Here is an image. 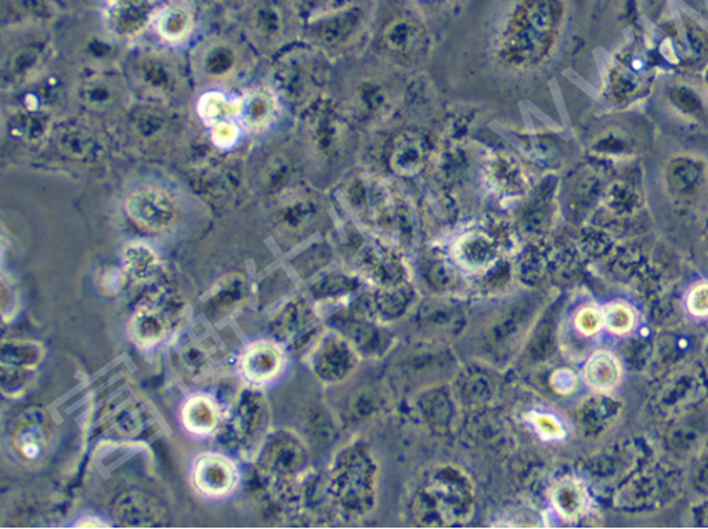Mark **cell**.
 <instances>
[{
  "instance_id": "cell-1",
  "label": "cell",
  "mask_w": 708,
  "mask_h": 529,
  "mask_svg": "<svg viewBox=\"0 0 708 529\" xmlns=\"http://www.w3.org/2000/svg\"><path fill=\"white\" fill-rule=\"evenodd\" d=\"M126 212L137 226L161 233L173 226L177 217L175 201L158 188H140L126 199Z\"/></svg>"
},
{
  "instance_id": "cell-2",
  "label": "cell",
  "mask_w": 708,
  "mask_h": 529,
  "mask_svg": "<svg viewBox=\"0 0 708 529\" xmlns=\"http://www.w3.org/2000/svg\"><path fill=\"white\" fill-rule=\"evenodd\" d=\"M154 0H113L108 6L106 21L114 35L132 38L153 24Z\"/></svg>"
},
{
  "instance_id": "cell-3",
  "label": "cell",
  "mask_w": 708,
  "mask_h": 529,
  "mask_svg": "<svg viewBox=\"0 0 708 529\" xmlns=\"http://www.w3.org/2000/svg\"><path fill=\"white\" fill-rule=\"evenodd\" d=\"M236 470L219 456H205L195 466L194 481L202 494L225 495L236 484Z\"/></svg>"
},
{
  "instance_id": "cell-4",
  "label": "cell",
  "mask_w": 708,
  "mask_h": 529,
  "mask_svg": "<svg viewBox=\"0 0 708 529\" xmlns=\"http://www.w3.org/2000/svg\"><path fill=\"white\" fill-rule=\"evenodd\" d=\"M153 25L165 42L177 45L186 41L193 32V12L183 3H171L155 13Z\"/></svg>"
},
{
  "instance_id": "cell-5",
  "label": "cell",
  "mask_w": 708,
  "mask_h": 529,
  "mask_svg": "<svg viewBox=\"0 0 708 529\" xmlns=\"http://www.w3.org/2000/svg\"><path fill=\"white\" fill-rule=\"evenodd\" d=\"M245 129L260 133L269 128L277 117L276 99L266 90H255L241 100L240 115Z\"/></svg>"
},
{
  "instance_id": "cell-6",
  "label": "cell",
  "mask_w": 708,
  "mask_h": 529,
  "mask_svg": "<svg viewBox=\"0 0 708 529\" xmlns=\"http://www.w3.org/2000/svg\"><path fill=\"white\" fill-rule=\"evenodd\" d=\"M281 365L283 360L278 350L267 344H260L245 355L242 369L252 383H266L280 372Z\"/></svg>"
},
{
  "instance_id": "cell-7",
  "label": "cell",
  "mask_w": 708,
  "mask_h": 529,
  "mask_svg": "<svg viewBox=\"0 0 708 529\" xmlns=\"http://www.w3.org/2000/svg\"><path fill=\"white\" fill-rule=\"evenodd\" d=\"M621 368L612 354L598 353L585 367V380L596 390H610L619 383Z\"/></svg>"
},
{
  "instance_id": "cell-8",
  "label": "cell",
  "mask_w": 708,
  "mask_h": 529,
  "mask_svg": "<svg viewBox=\"0 0 708 529\" xmlns=\"http://www.w3.org/2000/svg\"><path fill=\"white\" fill-rule=\"evenodd\" d=\"M183 422L191 433L208 434L218 423V413L207 398L195 397L184 408Z\"/></svg>"
},
{
  "instance_id": "cell-9",
  "label": "cell",
  "mask_w": 708,
  "mask_h": 529,
  "mask_svg": "<svg viewBox=\"0 0 708 529\" xmlns=\"http://www.w3.org/2000/svg\"><path fill=\"white\" fill-rule=\"evenodd\" d=\"M197 110L202 121L212 126L223 119L240 115L241 100L229 101L225 94L208 92L202 94Z\"/></svg>"
},
{
  "instance_id": "cell-10",
  "label": "cell",
  "mask_w": 708,
  "mask_h": 529,
  "mask_svg": "<svg viewBox=\"0 0 708 529\" xmlns=\"http://www.w3.org/2000/svg\"><path fill=\"white\" fill-rule=\"evenodd\" d=\"M48 442V433L38 423H27L14 434V447L25 459H38Z\"/></svg>"
},
{
  "instance_id": "cell-11",
  "label": "cell",
  "mask_w": 708,
  "mask_h": 529,
  "mask_svg": "<svg viewBox=\"0 0 708 529\" xmlns=\"http://www.w3.org/2000/svg\"><path fill=\"white\" fill-rule=\"evenodd\" d=\"M157 266V255L148 246L135 244L126 248V271L136 280H146L151 274L155 273Z\"/></svg>"
},
{
  "instance_id": "cell-12",
  "label": "cell",
  "mask_w": 708,
  "mask_h": 529,
  "mask_svg": "<svg viewBox=\"0 0 708 529\" xmlns=\"http://www.w3.org/2000/svg\"><path fill=\"white\" fill-rule=\"evenodd\" d=\"M556 506L567 517H576L583 513L587 506V494L583 487L576 483H565L558 488L555 495Z\"/></svg>"
},
{
  "instance_id": "cell-13",
  "label": "cell",
  "mask_w": 708,
  "mask_h": 529,
  "mask_svg": "<svg viewBox=\"0 0 708 529\" xmlns=\"http://www.w3.org/2000/svg\"><path fill=\"white\" fill-rule=\"evenodd\" d=\"M635 313L630 306L624 303H613L606 307L603 313V322L610 332L624 335L630 332L635 325Z\"/></svg>"
},
{
  "instance_id": "cell-14",
  "label": "cell",
  "mask_w": 708,
  "mask_h": 529,
  "mask_svg": "<svg viewBox=\"0 0 708 529\" xmlns=\"http://www.w3.org/2000/svg\"><path fill=\"white\" fill-rule=\"evenodd\" d=\"M135 335L137 340L143 344H155L160 342L164 336V324L157 314L151 311H144L137 315L135 322Z\"/></svg>"
},
{
  "instance_id": "cell-15",
  "label": "cell",
  "mask_w": 708,
  "mask_h": 529,
  "mask_svg": "<svg viewBox=\"0 0 708 529\" xmlns=\"http://www.w3.org/2000/svg\"><path fill=\"white\" fill-rule=\"evenodd\" d=\"M241 130L236 122L223 119L212 125L211 140L215 146L220 148H230L236 146L240 140Z\"/></svg>"
},
{
  "instance_id": "cell-16",
  "label": "cell",
  "mask_w": 708,
  "mask_h": 529,
  "mask_svg": "<svg viewBox=\"0 0 708 529\" xmlns=\"http://www.w3.org/2000/svg\"><path fill=\"white\" fill-rule=\"evenodd\" d=\"M576 324L577 328L585 335H594L601 329L603 314L601 311L594 309V307H588V309L580 311V314L577 315Z\"/></svg>"
},
{
  "instance_id": "cell-17",
  "label": "cell",
  "mask_w": 708,
  "mask_h": 529,
  "mask_svg": "<svg viewBox=\"0 0 708 529\" xmlns=\"http://www.w3.org/2000/svg\"><path fill=\"white\" fill-rule=\"evenodd\" d=\"M688 309L696 317L708 315V284L696 286L688 296Z\"/></svg>"
},
{
  "instance_id": "cell-18",
  "label": "cell",
  "mask_w": 708,
  "mask_h": 529,
  "mask_svg": "<svg viewBox=\"0 0 708 529\" xmlns=\"http://www.w3.org/2000/svg\"><path fill=\"white\" fill-rule=\"evenodd\" d=\"M108 2H113V0H108Z\"/></svg>"
}]
</instances>
